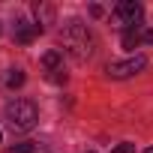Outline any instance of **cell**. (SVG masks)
<instances>
[{
  "instance_id": "obj_1",
  "label": "cell",
  "mask_w": 153,
  "mask_h": 153,
  "mask_svg": "<svg viewBox=\"0 0 153 153\" xmlns=\"http://www.w3.org/2000/svg\"><path fill=\"white\" fill-rule=\"evenodd\" d=\"M60 42H63L66 54H69L72 60H78V63H84V60L93 54V45H96L93 33H90L87 24H81V21H66L63 30H60Z\"/></svg>"
},
{
  "instance_id": "obj_2",
  "label": "cell",
  "mask_w": 153,
  "mask_h": 153,
  "mask_svg": "<svg viewBox=\"0 0 153 153\" xmlns=\"http://www.w3.org/2000/svg\"><path fill=\"white\" fill-rule=\"evenodd\" d=\"M3 117H6V126L12 132H30L36 126V120H39V111H36V105L30 99H12L6 105Z\"/></svg>"
},
{
  "instance_id": "obj_3",
  "label": "cell",
  "mask_w": 153,
  "mask_h": 153,
  "mask_svg": "<svg viewBox=\"0 0 153 153\" xmlns=\"http://www.w3.org/2000/svg\"><path fill=\"white\" fill-rule=\"evenodd\" d=\"M144 66H147V60H144L141 54H135V57H129V60H114V63H108L105 72L111 75V78H132V75L144 72Z\"/></svg>"
},
{
  "instance_id": "obj_4",
  "label": "cell",
  "mask_w": 153,
  "mask_h": 153,
  "mask_svg": "<svg viewBox=\"0 0 153 153\" xmlns=\"http://www.w3.org/2000/svg\"><path fill=\"white\" fill-rule=\"evenodd\" d=\"M141 15H144V9L135 3V0H120V3L114 6V21L123 24L126 30H129V27H138Z\"/></svg>"
},
{
  "instance_id": "obj_5",
  "label": "cell",
  "mask_w": 153,
  "mask_h": 153,
  "mask_svg": "<svg viewBox=\"0 0 153 153\" xmlns=\"http://www.w3.org/2000/svg\"><path fill=\"white\" fill-rule=\"evenodd\" d=\"M36 33H42L36 24H30L27 18H18L15 21V42H21V45H30L33 39H36Z\"/></svg>"
},
{
  "instance_id": "obj_6",
  "label": "cell",
  "mask_w": 153,
  "mask_h": 153,
  "mask_svg": "<svg viewBox=\"0 0 153 153\" xmlns=\"http://www.w3.org/2000/svg\"><path fill=\"white\" fill-rule=\"evenodd\" d=\"M60 63H63V54H60V51H45V54H42V66H45L48 72H57Z\"/></svg>"
},
{
  "instance_id": "obj_7",
  "label": "cell",
  "mask_w": 153,
  "mask_h": 153,
  "mask_svg": "<svg viewBox=\"0 0 153 153\" xmlns=\"http://www.w3.org/2000/svg\"><path fill=\"white\" fill-rule=\"evenodd\" d=\"M51 15H54L51 6H36V27L45 30V24H51Z\"/></svg>"
},
{
  "instance_id": "obj_8",
  "label": "cell",
  "mask_w": 153,
  "mask_h": 153,
  "mask_svg": "<svg viewBox=\"0 0 153 153\" xmlns=\"http://www.w3.org/2000/svg\"><path fill=\"white\" fill-rule=\"evenodd\" d=\"M141 33H144V30H138V27H129V30L123 33V48H135V45L141 42Z\"/></svg>"
},
{
  "instance_id": "obj_9",
  "label": "cell",
  "mask_w": 153,
  "mask_h": 153,
  "mask_svg": "<svg viewBox=\"0 0 153 153\" xmlns=\"http://www.w3.org/2000/svg\"><path fill=\"white\" fill-rule=\"evenodd\" d=\"M21 84H24V72L21 69H12L6 75V87H21Z\"/></svg>"
},
{
  "instance_id": "obj_10",
  "label": "cell",
  "mask_w": 153,
  "mask_h": 153,
  "mask_svg": "<svg viewBox=\"0 0 153 153\" xmlns=\"http://www.w3.org/2000/svg\"><path fill=\"white\" fill-rule=\"evenodd\" d=\"M9 153H36V147H33L30 141H24V144H12Z\"/></svg>"
},
{
  "instance_id": "obj_11",
  "label": "cell",
  "mask_w": 153,
  "mask_h": 153,
  "mask_svg": "<svg viewBox=\"0 0 153 153\" xmlns=\"http://www.w3.org/2000/svg\"><path fill=\"white\" fill-rule=\"evenodd\" d=\"M111 153H135V144H129V141H123V144H117Z\"/></svg>"
},
{
  "instance_id": "obj_12",
  "label": "cell",
  "mask_w": 153,
  "mask_h": 153,
  "mask_svg": "<svg viewBox=\"0 0 153 153\" xmlns=\"http://www.w3.org/2000/svg\"><path fill=\"white\" fill-rule=\"evenodd\" d=\"M48 78H51L54 84H63V81H66V72H63V69H57V72H51V75H48Z\"/></svg>"
},
{
  "instance_id": "obj_13",
  "label": "cell",
  "mask_w": 153,
  "mask_h": 153,
  "mask_svg": "<svg viewBox=\"0 0 153 153\" xmlns=\"http://www.w3.org/2000/svg\"><path fill=\"white\" fill-rule=\"evenodd\" d=\"M141 42H150V45H153V30H144V33H141Z\"/></svg>"
},
{
  "instance_id": "obj_14",
  "label": "cell",
  "mask_w": 153,
  "mask_h": 153,
  "mask_svg": "<svg viewBox=\"0 0 153 153\" xmlns=\"http://www.w3.org/2000/svg\"><path fill=\"white\" fill-rule=\"evenodd\" d=\"M90 15H93V18H99V15H102V6H96V3H93V6H90Z\"/></svg>"
},
{
  "instance_id": "obj_15",
  "label": "cell",
  "mask_w": 153,
  "mask_h": 153,
  "mask_svg": "<svg viewBox=\"0 0 153 153\" xmlns=\"http://www.w3.org/2000/svg\"><path fill=\"white\" fill-rule=\"evenodd\" d=\"M144 153H153V147H147V150H144Z\"/></svg>"
},
{
  "instance_id": "obj_16",
  "label": "cell",
  "mask_w": 153,
  "mask_h": 153,
  "mask_svg": "<svg viewBox=\"0 0 153 153\" xmlns=\"http://www.w3.org/2000/svg\"><path fill=\"white\" fill-rule=\"evenodd\" d=\"M90 153H93V150H90Z\"/></svg>"
}]
</instances>
